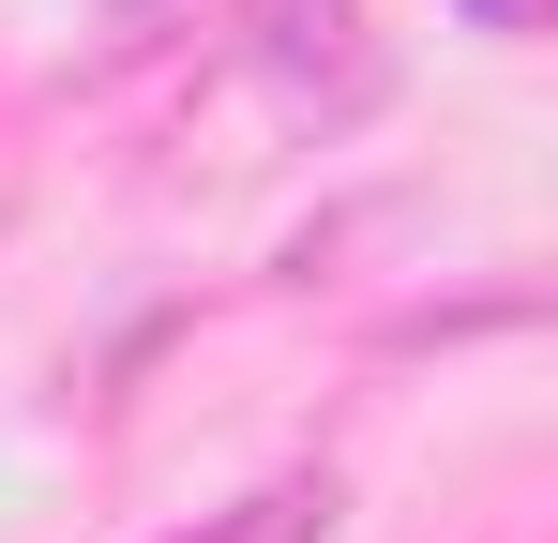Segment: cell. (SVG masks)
<instances>
[{
    "label": "cell",
    "mask_w": 558,
    "mask_h": 543,
    "mask_svg": "<svg viewBox=\"0 0 558 543\" xmlns=\"http://www.w3.org/2000/svg\"><path fill=\"white\" fill-rule=\"evenodd\" d=\"M317 529H332V483H257L242 514H211L196 543H317Z\"/></svg>",
    "instance_id": "cell-1"
},
{
    "label": "cell",
    "mask_w": 558,
    "mask_h": 543,
    "mask_svg": "<svg viewBox=\"0 0 558 543\" xmlns=\"http://www.w3.org/2000/svg\"><path fill=\"white\" fill-rule=\"evenodd\" d=\"M468 15H483V31H529V15H544V0H468Z\"/></svg>",
    "instance_id": "cell-2"
}]
</instances>
